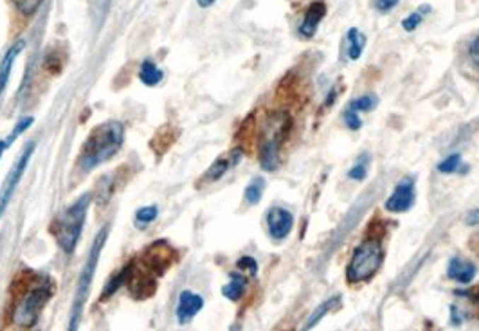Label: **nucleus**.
I'll return each mask as SVG.
<instances>
[{
	"instance_id": "f257e3e1",
	"label": "nucleus",
	"mask_w": 479,
	"mask_h": 331,
	"mask_svg": "<svg viewBox=\"0 0 479 331\" xmlns=\"http://www.w3.org/2000/svg\"><path fill=\"white\" fill-rule=\"evenodd\" d=\"M125 142V127L119 121L101 122L88 134L78 157L79 170L88 173L98 166L110 161Z\"/></svg>"
},
{
	"instance_id": "f03ea898",
	"label": "nucleus",
	"mask_w": 479,
	"mask_h": 331,
	"mask_svg": "<svg viewBox=\"0 0 479 331\" xmlns=\"http://www.w3.org/2000/svg\"><path fill=\"white\" fill-rule=\"evenodd\" d=\"M92 197L91 193H85L71 204L69 207H65L58 216L52 220L51 233L54 236L58 247L64 250L65 254H72L76 250L79 243V238L83 233V225L87 220L88 207H91Z\"/></svg>"
},
{
	"instance_id": "7ed1b4c3",
	"label": "nucleus",
	"mask_w": 479,
	"mask_h": 331,
	"mask_svg": "<svg viewBox=\"0 0 479 331\" xmlns=\"http://www.w3.org/2000/svg\"><path fill=\"white\" fill-rule=\"evenodd\" d=\"M108 231H110V227L105 225L103 229L98 233V236L94 238V243H92L91 252H88L87 261H85V265H83V270H81V274H79L78 286H76L74 301H72V308H71V320H69V327H71V330H76V326H78V323H79V317H81V313H83L85 301H87V297H88V290H91L92 279H94L96 267H98V263H99L101 250H103L105 243H107Z\"/></svg>"
},
{
	"instance_id": "20e7f679",
	"label": "nucleus",
	"mask_w": 479,
	"mask_h": 331,
	"mask_svg": "<svg viewBox=\"0 0 479 331\" xmlns=\"http://www.w3.org/2000/svg\"><path fill=\"white\" fill-rule=\"evenodd\" d=\"M290 127H292V121L287 112H276L267 119L262 146H260V164L265 171L277 170L279 148H282L283 141L289 137Z\"/></svg>"
},
{
	"instance_id": "39448f33",
	"label": "nucleus",
	"mask_w": 479,
	"mask_h": 331,
	"mask_svg": "<svg viewBox=\"0 0 479 331\" xmlns=\"http://www.w3.org/2000/svg\"><path fill=\"white\" fill-rule=\"evenodd\" d=\"M382 261H384V250L381 241L368 238L355 248L352 261L346 268V279L352 284L366 283L381 270Z\"/></svg>"
},
{
	"instance_id": "423d86ee",
	"label": "nucleus",
	"mask_w": 479,
	"mask_h": 331,
	"mask_svg": "<svg viewBox=\"0 0 479 331\" xmlns=\"http://www.w3.org/2000/svg\"><path fill=\"white\" fill-rule=\"evenodd\" d=\"M51 296H52L51 279L40 281L35 288H31L28 296L24 297V301H22L20 306L16 308V315H15L16 326H20V327L35 326L40 313H42V310H44V306L47 304V301L51 299Z\"/></svg>"
},
{
	"instance_id": "0eeeda50",
	"label": "nucleus",
	"mask_w": 479,
	"mask_h": 331,
	"mask_svg": "<svg viewBox=\"0 0 479 331\" xmlns=\"http://www.w3.org/2000/svg\"><path fill=\"white\" fill-rule=\"evenodd\" d=\"M33 151H35V142L31 141L25 144L22 153H20L18 161L13 164L8 177H6L4 184H2V187H0V218H2V214L6 213V209H8L9 202H11L13 194H15L16 187H18V184H20V178L24 177L25 170H28L29 161H31V157H33Z\"/></svg>"
},
{
	"instance_id": "6e6552de",
	"label": "nucleus",
	"mask_w": 479,
	"mask_h": 331,
	"mask_svg": "<svg viewBox=\"0 0 479 331\" xmlns=\"http://www.w3.org/2000/svg\"><path fill=\"white\" fill-rule=\"evenodd\" d=\"M415 180L411 177L402 178L398 184H396L395 191H393L391 197L386 200V209L389 213H405L412 207L415 204Z\"/></svg>"
},
{
	"instance_id": "1a4fd4ad",
	"label": "nucleus",
	"mask_w": 479,
	"mask_h": 331,
	"mask_svg": "<svg viewBox=\"0 0 479 331\" xmlns=\"http://www.w3.org/2000/svg\"><path fill=\"white\" fill-rule=\"evenodd\" d=\"M294 227V216L283 207H272L267 213V229L272 240L282 241L290 234Z\"/></svg>"
},
{
	"instance_id": "9d476101",
	"label": "nucleus",
	"mask_w": 479,
	"mask_h": 331,
	"mask_svg": "<svg viewBox=\"0 0 479 331\" xmlns=\"http://www.w3.org/2000/svg\"><path fill=\"white\" fill-rule=\"evenodd\" d=\"M202 308H204L202 296H198V294L191 292V290H184V292L180 294V297H178L177 310H175L178 324H183V326L184 324H190Z\"/></svg>"
},
{
	"instance_id": "9b49d317",
	"label": "nucleus",
	"mask_w": 479,
	"mask_h": 331,
	"mask_svg": "<svg viewBox=\"0 0 479 331\" xmlns=\"http://www.w3.org/2000/svg\"><path fill=\"white\" fill-rule=\"evenodd\" d=\"M242 155H243V151L240 150V148H236V150H231L227 155L218 157L217 161L209 166V170H207L206 173L202 175V178H200L202 184H211V182L220 180V178H222L224 175L231 170V168H234L238 162L242 161Z\"/></svg>"
},
{
	"instance_id": "f8f14e48",
	"label": "nucleus",
	"mask_w": 479,
	"mask_h": 331,
	"mask_svg": "<svg viewBox=\"0 0 479 331\" xmlns=\"http://www.w3.org/2000/svg\"><path fill=\"white\" fill-rule=\"evenodd\" d=\"M326 16V4L325 2H321V0H317V2H313V4L308 6V9H306L305 13V18H303V22L299 24V28H297V35L301 36V38H313L317 33V28H319V24L323 22V18Z\"/></svg>"
},
{
	"instance_id": "ddd939ff",
	"label": "nucleus",
	"mask_w": 479,
	"mask_h": 331,
	"mask_svg": "<svg viewBox=\"0 0 479 331\" xmlns=\"http://www.w3.org/2000/svg\"><path fill=\"white\" fill-rule=\"evenodd\" d=\"M475 274H478V268H475V265L471 263V261L461 260V257H452V260L449 261L447 276L449 279L456 281V283L468 284L471 281H474Z\"/></svg>"
},
{
	"instance_id": "4468645a",
	"label": "nucleus",
	"mask_w": 479,
	"mask_h": 331,
	"mask_svg": "<svg viewBox=\"0 0 479 331\" xmlns=\"http://www.w3.org/2000/svg\"><path fill=\"white\" fill-rule=\"evenodd\" d=\"M22 49H24V42L20 40V42H16V44L13 45L8 52H6V56L2 58V62H0V95H2V92H4L6 85H8L9 74H11V71H13V65H15V59L18 58Z\"/></svg>"
},
{
	"instance_id": "2eb2a0df",
	"label": "nucleus",
	"mask_w": 479,
	"mask_h": 331,
	"mask_svg": "<svg viewBox=\"0 0 479 331\" xmlns=\"http://www.w3.org/2000/svg\"><path fill=\"white\" fill-rule=\"evenodd\" d=\"M163 78H164L163 71H161L151 59H144L143 64H141V69H139V79H141L143 85H146V87H155V85H158V83L163 81Z\"/></svg>"
},
{
	"instance_id": "dca6fc26",
	"label": "nucleus",
	"mask_w": 479,
	"mask_h": 331,
	"mask_svg": "<svg viewBox=\"0 0 479 331\" xmlns=\"http://www.w3.org/2000/svg\"><path fill=\"white\" fill-rule=\"evenodd\" d=\"M246 288H247L246 276L236 272V274H231V281L222 288V294L226 299L240 301L243 294H246Z\"/></svg>"
},
{
	"instance_id": "f3484780",
	"label": "nucleus",
	"mask_w": 479,
	"mask_h": 331,
	"mask_svg": "<svg viewBox=\"0 0 479 331\" xmlns=\"http://www.w3.org/2000/svg\"><path fill=\"white\" fill-rule=\"evenodd\" d=\"M339 304H341V296L337 294V296H332L328 301H325V303H323L321 306H317L316 312H313L312 315H310V319L306 320L305 330H310V327L316 326V324L319 323V320H321L323 317L326 315V313H330V312H332V310H335V308L339 306Z\"/></svg>"
},
{
	"instance_id": "a211bd4d",
	"label": "nucleus",
	"mask_w": 479,
	"mask_h": 331,
	"mask_svg": "<svg viewBox=\"0 0 479 331\" xmlns=\"http://www.w3.org/2000/svg\"><path fill=\"white\" fill-rule=\"evenodd\" d=\"M366 47V36L362 35L357 28H352L348 31V58L350 59H359L361 58L362 51Z\"/></svg>"
},
{
	"instance_id": "6ab92c4d",
	"label": "nucleus",
	"mask_w": 479,
	"mask_h": 331,
	"mask_svg": "<svg viewBox=\"0 0 479 331\" xmlns=\"http://www.w3.org/2000/svg\"><path fill=\"white\" fill-rule=\"evenodd\" d=\"M263 190H265V180L263 178H254L249 185L246 187V202L249 205H256L262 200Z\"/></svg>"
},
{
	"instance_id": "aec40b11",
	"label": "nucleus",
	"mask_w": 479,
	"mask_h": 331,
	"mask_svg": "<svg viewBox=\"0 0 479 331\" xmlns=\"http://www.w3.org/2000/svg\"><path fill=\"white\" fill-rule=\"evenodd\" d=\"M376 105H379V98L375 94H366L353 99L348 105V108L353 112H371Z\"/></svg>"
},
{
	"instance_id": "412c9836",
	"label": "nucleus",
	"mask_w": 479,
	"mask_h": 331,
	"mask_svg": "<svg viewBox=\"0 0 479 331\" xmlns=\"http://www.w3.org/2000/svg\"><path fill=\"white\" fill-rule=\"evenodd\" d=\"M157 214H158V209L155 207V205L141 207V209L135 213V223H137V227H146L148 223H151V221L157 218Z\"/></svg>"
},
{
	"instance_id": "4be33fe9",
	"label": "nucleus",
	"mask_w": 479,
	"mask_h": 331,
	"mask_svg": "<svg viewBox=\"0 0 479 331\" xmlns=\"http://www.w3.org/2000/svg\"><path fill=\"white\" fill-rule=\"evenodd\" d=\"M42 2H44V0H13L16 11L24 16L35 15V13L38 11L40 6H42Z\"/></svg>"
},
{
	"instance_id": "5701e85b",
	"label": "nucleus",
	"mask_w": 479,
	"mask_h": 331,
	"mask_svg": "<svg viewBox=\"0 0 479 331\" xmlns=\"http://www.w3.org/2000/svg\"><path fill=\"white\" fill-rule=\"evenodd\" d=\"M460 168H461V155L460 153L449 155L445 161H442L440 164H438V171H440V173H445V175L456 173V171L460 170Z\"/></svg>"
},
{
	"instance_id": "b1692460",
	"label": "nucleus",
	"mask_w": 479,
	"mask_h": 331,
	"mask_svg": "<svg viewBox=\"0 0 479 331\" xmlns=\"http://www.w3.org/2000/svg\"><path fill=\"white\" fill-rule=\"evenodd\" d=\"M422 20H424V13L415 11L402 20V28H404L408 33H412L416 28H418V25L422 24Z\"/></svg>"
},
{
	"instance_id": "393cba45",
	"label": "nucleus",
	"mask_w": 479,
	"mask_h": 331,
	"mask_svg": "<svg viewBox=\"0 0 479 331\" xmlns=\"http://www.w3.org/2000/svg\"><path fill=\"white\" fill-rule=\"evenodd\" d=\"M345 122L350 130H361V127H362V121H361V117H359V112H353V110H350V108L345 112Z\"/></svg>"
},
{
	"instance_id": "a878e982",
	"label": "nucleus",
	"mask_w": 479,
	"mask_h": 331,
	"mask_svg": "<svg viewBox=\"0 0 479 331\" xmlns=\"http://www.w3.org/2000/svg\"><path fill=\"white\" fill-rule=\"evenodd\" d=\"M238 268H240V270H247L250 276H256L258 274V263L256 260L250 256H243L242 260L238 261Z\"/></svg>"
},
{
	"instance_id": "bb28decb",
	"label": "nucleus",
	"mask_w": 479,
	"mask_h": 331,
	"mask_svg": "<svg viewBox=\"0 0 479 331\" xmlns=\"http://www.w3.org/2000/svg\"><path fill=\"white\" fill-rule=\"evenodd\" d=\"M31 122H33V117L22 119V121H20L18 124H16V127H15V130L11 132V135H9V137H8V142H9V144H11V142L15 141V139L18 137L20 134H22V132H25V130H28V128L31 127Z\"/></svg>"
},
{
	"instance_id": "cd10ccee",
	"label": "nucleus",
	"mask_w": 479,
	"mask_h": 331,
	"mask_svg": "<svg viewBox=\"0 0 479 331\" xmlns=\"http://www.w3.org/2000/svg\"><path fill=\"white\" fill-rule=\"evenodd\" d=\"M366 175H368V170H366V164H362V162L355 164L352 170L348 171V177L352 178V180H364Z\"/></svg>"
},
{
	"instance_id": "c85d7f7f",
	"label": "nucleus",
	"mask_w": 479,
	"mask_h": 331,
	"mask_svg": "<svg viewBox=\"0 0 479 331\" xmlns=\"http://www.w3.org/2000/svg\"><path fill=\"white\" fill-rule=\"evenodd\" d=\"M398 2H400V0H373L375 8L381 13H389L393 8L398 6Z\"/></svg>"
},
{
	"instance_id": "c756f323",
	"label": "nucleus",
	"mask_w": 479,
	"mask_h": 331,
	"mask_svg": "<svg viewBox=\"0 0 479 331\" xmlns=\"http://www.w3.org/2000/svg\"><path fill=\"white\" fill-rule=\"evenodd\" d=\"M468 56H471V59L474 62L475 65H479V35L475 36L474 42L471 44V49H468Z\"/></svg>"
},
{
	"instance_id": "7c9ffc66",
	"label": "nucleus",
	"mask_w": 479,
	"mask_h": 331,
	"mask_svg": "<svg viewBox=\"0 0 479 331\" xmlns=\"http://www.w3.org/2000/svg\"><path fill=\"white\" fill-rule=\"evenodd\" d=\"M456 296L468 297V299H472L479 306V286L474 288V290H467V292H460V290H458V292H456Z\"/></svg>"
},
{
	"instance_id": "2f4dec72",
	"label": "nucleus",
	"mask_w": 479,
	"mask_h": 331,
	"mask_svg": "<svg viewBox=\"0 0 479 331\" xmlns=\"http://www.w3.org/2000/svg\"><path fill=\"white\" fill-rule=\"evenodd\" d=\"M465 221H467V225H478L479 223V209H472L471 213L465 216Z\"/></svg>"
},
{
	"instance_id": "473e14b6",
	"label": "nucleus",
	"mask_w": 479,
	"mask_h": 331,
	"mask_svg": "<svg viewBox=\"0 0 479 331\" xmlns=\"http://www.w3.org/2000/svg\"><path fill=\"white\" fill-rule=\"evenodd\" d=\"M451 317H452V324L460 326L461 319H460V315H458V308H456V306H451Z\"/></svg>"
},
{
	"instance_id": "72a5a7b5",
	"label": "nucleus",
	"mask_w": 479,
	"mask_h": 331,
	"mask_svg": "<svg viewBox=\"0 0 479 331\" xmlns=\"http://www.w3.org/2000/svg\"><path fill=\"white\" fill-rule=\"evenodd\" d=\"M214 2H217V0H197V4L200 6V8H211V6L214 4Z\"/></svg>"
},
{
	"instance_id": "f704fd0d",
	"label": "nucleus",
	"mask_w": 479,
	"mask_h": 331,
	"mask_svg": "<svg viewBox=\"0 0 479 331\" xmlns=\"http://www.w3.org/2000/svg\"><path fill=\"white\" fill-rule=\"evenodd\" d=\"M8 146H9V142H8V139H0V158H2V155H4V151L8 150Z\"/></svg>"
},
{
	"instance_id": "c9c22d12",
	"label": "nucleus",
	"mask_w": 479,
	"mask_h": 331,
	"mask_svg": "<svg viewBox=\"0 0 479 331\" xmlns=\"http://www.w3.org/2000/svg\"><path fill=\"white\" fill-rule=\"evenodd\" d=\"M333 99H337V91H335V88H332V91H330L328 99H326V107H330V105H332Z\"/></svg>"
}]
</instances>
